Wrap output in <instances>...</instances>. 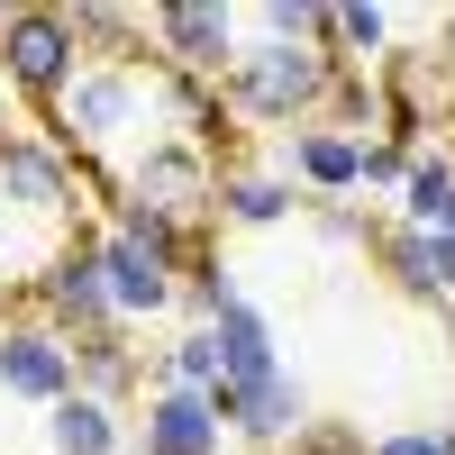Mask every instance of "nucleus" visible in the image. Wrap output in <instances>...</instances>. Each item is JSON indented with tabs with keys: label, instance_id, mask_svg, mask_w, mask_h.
Here are the masks:
<instances>
[{
	"label": "nucleus",
	"instance_id": "f257e3e1",
	"mask_svg": "<svg viewBox=\"0 0 455 455\" xmlns=\"http://www.w3.org/2000/svg\"><path fill=\"white\" fill-rule=\"evenodd\" d=\"M146 109H164V64L146 73L137 55H92V64H83V83H73V92L46 109V137L92 173L128 128H146Z\"/></svg>",
	"mask_w": 455,
	"mask_h": 455
},
{
	"label": "nucleus",
	"instance_id": "f03ea898",
	"mask_svg": "<svg viewBox=\"0 0 455 455\" xmlns=\"http://www.w3.org/2000/svg\"><path fill=\"white\" fill-rule=\"evenodd\" d=\"M337 64L328 46H255L228 64V83H219V100H228V119H255V128H310L319 109L337 100Z\"/></svg>",
	"mask_w": 455,
	"mask_h": 455
},
{
	"label": "nucleus",
	"instance_id": "7ed1b4c3",
	"mask_svg": "<svg viewBox=\"0 0 455 455\" xmlns=\"http://www.w3.org/2000/svg\"><path fill=\"white\" fill-rule=\"evenodd\" d=\"M83 164L64 156L55 137H0V210L36 219V237H73V192H83Z\"/></svg>",
	"mask_w": 455,
	"mask_h": 455
},
{
	"label": "nucleus",
	"instance_id": "20e7f679",
	"mask_svg": "<svg viewBox=\"0 0 455 455\" xmlns=\"http://www.w3.org/2000/svg\"><path fill=\"white\" fill-rule=\"evenodd\" d=\"M83 46H73V19L64 10H10L0 19V73L36 100V109H55L73 83H83Z\"/></svg>",
	"mask_w": 455,
	"mask_h": 455
},
{
	"label": "nucleus",
	"instance_id": "39448f33",
	"mask_svg": "<svg viewBox=\"0 0 455 455\" xmlns=\"http://www.w3.org/2000/svg\"><path fill=\"white\" fill-rule=\"evenodd\" d=\"M146 36H156L164 73H182V83H228V64L246 55L228 0H164V10H146Z\"/></svg>",
	"mask_w": 455,
	"mask_h": 455
},
{
	"label": "nucleus",
	"instance_id": "423d86ee",
	"mask_svg": "<svg viewBox=\"0 0 455 455\" xmlns=\"http://www.w3.org/2000/svg\"><path fill=\"white\" fill-rule=\"evenodd\" d=\"M28 291H36V319H46L55 337L119 328V310H109V283H100V237H64V246H55V264H46Z\"/></svg>",
	"mask_w": 455,
	"mask_h": 455
},
{
	"label": "nucleus",
	"instance_id": "0eeeda50",
	"mask_svg": "<svg viewBox=\"0 0 455 455\" xmlns=\"http://www.w3.org/2000/svg\"><path fill=\"white\" fill-rule=\"evenodd\" d=\"M210 182H219V156H201L192 137H164V146H146V156H137V173L119 182V192L192 228V219H210Z\"/></svg>",
	"mask_w": 455,
	"mask_h": 455
},
{
	"label": "nucleus",
	"instance_id": "6e6552de",
	"mask_svg": "<svg viewBox=\"0 0 455 455\" xmlns=\"http://www.w3.org/2000/svg\"><path fill=\"white\" fill-rule=\"evenodd\" d=\"M0 392H10V401H36V410H55V401L73 392V347H64L36 310L0 319Z\"/></svg>",
	"mask_w": 455,
	"mask_h": 455
},
{
	"label": "nucleus",
	"instance_id": "1a4fd4ad",
	"mask_svg": "<svg viewBox=\"0 0 455 455\" xmlns=\"http://www.w3.org/2000/svg\"><path fill=\"white\" fill-rule=\"evenodd\" d=\"M92 237H100V283H109V310H119V328L182 310V274H173L164 255H146L137 237H119V228H92Z\"/></svg>",
	"mask_w": 455,
	"mask_h": 455
},
{
	"label": "nucleus",
	"instance_id": "9d476101",
	"mask_svg": "<svg viewBox=\"0 0 455 455\" xmlns=\"http://www.w3.org/2000/svg\"><path fill=\"white\" fill-rule=\"evenodd\" d=\"M210 410H219V428L237 446H255V455H274V446H291L310 428V392H300L291 373H274V383H255V392H210Z\"/></svg>",
	"mask_w": 455,
	"mask_h": 455
},
{
	"label": "nucleus",
	"instance_id": "9b49d317",
	"mask_svg": "<svg viewBox=\"0 0 455 455\" xmlns=\"http://www.w3.org/2000/svg\"><path fill=\"white\" fill-rule=\"evenodd\" d=\"M373 255L392 264V283H401L410 300L455 310V228H437V237H419V228H383V237H373Z\"/></svg>",
	"mask_w": 455,
	"mask_h": 455
},
{
	"label": "nucleus",
	"instance_id": "f8f14e48",
	"mask_svg": "<svg viewBox=\"0 0 455 455\" xmlns=\"http://www.w3.org/2000/svg\"><path fill=\"white\" fill-rule=\"evenodd\" d=\"M210 337H219V392H255V383H274V373H283V355H274V319H264L246 291L210 319Z\"/></svg>",
	"mask_w": 455,
	"mask_h": 455
},
{
	"label": "nucleus",
	"instance_id": "ddd939ff",
	"mask_svg": "<svg viewBox=\"0 0 455 455\" xmlns=\"http://www.w3.org/2000/svg\"><path fill=\"white\" fill-rule=\"evenodd\" d=\"M228 428H219V410L210 392H146V428H137V455H219Z\"/></svg>",
	"mask_w": 455,
	"mask_h": 455
},
{
	"label": "nucleus",
	"instance_id": "4468645a",
	"mask_svg": "<svg viewBox=\"0 0 455 455\" xmlns=\"http://www.w3.org/2000/svg\"><path fill=\"white\" fill-rule=\"evenodd\" d=\"M291 182L300 192H319V201H347V192H364V146H355V128H291Z\"/></svg>",
	"mask_w": 455,
	"mask_h": 455
},
{
	"label": "nucleus",
	"instance_id": "2eb2a0df",
	"mask_svg": "<svg viewBox=\"0 0 455 455\" xmlns=\"http://www.w3.org/2000/svg\"><path fill=\"white\" fill-rule=\"evenodd\" d=\"M210 210L228 228H283L300 201H291V173H255V164H219L210 182Z\"/></svg>",
	"mask_w": 455,
	"mask_h": 455
},
{
	"label": "nucleus",
	"instance_id": "dca6fc26",
	"mask_svg": "<svg viewBox=\"0 0 455 455\" xmlns=\"http://www.w3.org/2000/svg\"><path fill=\"white\" fill-rule=\"evenodd\" d=\"M73 347V392H92V401H109L119 410L128 392H137V347H128V328H92V337H64Z\"/></svg>",
	"mask_w": 455,
	"mask_h": 455
},
{
	"label": "nucleus",
	"instance_id": "f3484780",
	"mask_svg": "<svg viewBox=\"0 0 455 455\" xmlns=\"http://www.w3.org/2000/svg\"><path fill=\"white\" fill-rule=\"evenodd\" d=\"M401 228H419V237H437V228H455V146H419L401 173Z\"/></svg>",
	"mask_w": 455,
	"mask_h": 455
},
{
	"label": "nucleus",
	"instance_id": "a211bd4d",
	"mask_svg": "<svg viewBox=\"0 0 455 455\" xmlns=\"http://www.w3.org/2000/svg\"><path fill=\"white\" fill-rule=\"evenodd\" d=\"M128 437H119V410L109 401H92V392H64L55 410H46V455H119Z\"/></svg>",
	"mask_w": 455,
	"mask_h": 455
},
{
	"label": "nucleus",
	"instance_id": "6ab92c4d",
	"mask_svg": "<svg viewBox=\"0 0 455 455\" xmlns=\"http://www.w3.org/2000/svg\"><path fill=\"white\" fill-rule=\"evenodd\" d=\"M156 383L164 392H219V337L210 328H182L173 347L156 355Z\"/></svg>",
	"mask_w": 455,
	"mask_h": 455
},
{
	"label": "nucleus",
	"instance_id": "aec40b11",
	"mask_svg": "<svg viewBox=\"0 0 455 455\" xmlns=\"http://www.w3.org/2000/svg\"><path fill=\"white\" fill-rule=\"evenodd\" d=\"M64 19H73V46H83V55H92V46H128V36H146V10H119V0H73Z\"/></svg>",
	"mask_w": 455,
	"mask_h": 455
},
{
	"label": "nucleus",
	"instance_id": "412c9836",
	"mask_svg": "<svg viewBox=\"0 0 455 455\" xmlns=\"http://www.w3.org/2000/svg\"><path fill=\"white\" fill-rule=\"evenodd\" d=\"M364 455H455V428H392V437H373Z\"/></svg>",
	"mask_w": 455,
	"mask_h": 455
},
{
	"label": "nucleus",
	"instance_id": "4be33fe9",
	"mask_svg": "<svg viewBox=\"0 0 455 455\" xmlns=\"http://www.w3.org/2000/svg\"><path fill=\"white\" fill-rule=\"evenodd\" d=\"M300 210H319V237H328V246H373V228H364L347 201H300Z\"/></svg>",
	"mask_w": 455,
	"mask_h": 455
},
{
	"label": "nucleus",
	"instance_id": "5701e85b",
	"mask_svg": "<svg viewBox=\"0 0 455 455\" xmlns=\"http://www.w3.org/2000/svg\"><path fill=\"white\" fill-rule=\"evenodd\" d=\"M291 455H364V437H355V428H337V419H310V428L291 437Z\"/></svg>",
	"mask_w": 455,
	"mask_h": 455
},
{
	"label": "nucleus",
	"instance_id": "b1692460",
	"mask_svg": "<svg viewBox=\"0 0 455 455\" xmlns=\"http://www.w3.org/2000/svg\"><path fill=\"white\" fill-rule=\"evenodd\" d=\"M410 173V146H392V137H364V182H401Z\"/></svg>",
	"mask_w": 455,
	"mask_h": 455
},
{
	"label": "nucleus",
	"instance_id": "393cba45",
	"mask_svg": "<svg viewBox=\"0 0 455 455\" xmlns=\"http://www.w3.org/2000/svg\"><path fill=\"white\" fill-rule=\"evenodd\" d=\"M446 64H455V46H446Z\"/></svg>",
	"mask_w": 455,
	"mask_h": 455
}]
</instances>
